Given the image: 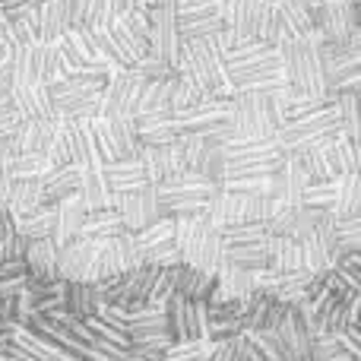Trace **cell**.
Here are the masks:
<instances>
[{
	"label": "cell",
	"instance_id": "6da1fadb",
	"mask_svg": "<svg viewBox=\"0 0 361 361\" xmlns=\"http://www.w3.org/2000/svg\"><path fill=\"white\" fill-rule=\"evenodd\" d=\"M175 73L184 82L197 86L203 95H222V99H231V86L225 82V67H222V61H219V51H216V42H212V38L180 42Z\"/></svg>",
	"mask_w": 361,
	"mask_h": 361
},
{
	"label": "cell",
	"instance_id": "7a4b0ae2",
	"mask_svg": "<svg viewBox=\"0 0 361 361\" xmlns=\"http://www.w3.org/2000/svg\"><path fill=\"white\" fill-rule=\"evenodd\" d=\"M320 44L324 35L311 29V35L295 38V42L282 44L279 61L282 73H286L288 86L298 89L305 95H326V76H324V61H320Z\"/></svg>",
	"mask_w": 361,
	"mask_h": 361
},
{
	"label": "cell",
	"instance_id": "3957f363",
	"mask_svg": "<svg viewBox=\"0 0 361 361\" xmlns=\"http://www.w3.org/2000/svg\"><path fill=\"white\" fill-rule=\"evenodd\" d=\"M225 159V178H269L282 169L286 152L279 149L276 137L257 140V137H231L222 146Z\"/></svg>",
	"mask_w": 361,
	"mask_h": 361
},
{
	"label": "cell",
	"instance_id": "277c9868",
	"mask_svg": "<svg viewBox=\"0 0 361 361\" xmlns=\"http://www.w3.org/2000/svg\"><path fill=\"white\" fill-rule=\"evenodd\" d=\"M175 222V244L180 250V263L203 273H216L222 267V241L219 231L209 225V219L200 216H178Z\"/></svg>",
	"mask_w": 361,
	"mask_h": 361
},
{
	"label": "cell",
	"instance_id": "5b68a950",
	"mask_svg": "<svg viewBox=\"0 0 361 361\" xmlns=\"http://www.w3.org/2000/svg\"><path fill=\"white\" fill-rule=\"evenodd\" d=\"M152 187H156L162 219L200 216V212H206V203L212 200V193L219 190V184H212L209 178L197 175V171H178V175L159 180Z\"/></svg>",
	"mask_w": 361,
	"mask_h": 361
},
{
	"label": "cell",
	"instance_id": "8992f818",
	"mask_svg": "<svg viewBox=\"0 0 361 361\" xmlns=\"http://www.w3.org/2000/svg\"><path fill=\"white\" fill-rule=\"evenodd\" d=\"M231 124L238 137L269 140L282 127V99H260V95H231Z\"/></svg>",
	"mask_w": 361,
	"mask_h": 361
},
{
	"label": "cell",
	"instance_id": "52a82bcc",
	"mask_svg": "<svg viewBox=\"0 0 361 361\" xmlns=\"http://www.w3.org/2000/svg\"><path fill=\"white\" fill-rule=\"evenodd\" d=\"M146 54L162 61L165 67L175 70L180 54V35L175 19V0L171 4L146 6Z\"/></svg>",
	"mask_w": 361,
	"mask_h": 361
},
{
	"label": "cell",
	"instance_id": "ba28073f",
	"mask_svg": "<svg viewBox=\"0 0 361 361\" xmlns=\"http://www.w3.org/2000/svg\"><path fill=\"white\" fill-rule=\"evenodd\" d=\"M133 244H137L140 263H152L159 269L180 267V250L175 244V222L171 219H159V222L146 225L140 231H130Z\"/></svg>",
	"mask_w": 361,
	"mask_h": 361
},
{
	"label": "cell",
	"instance_id": "9c48e42d",
	"mask_svg": "<svg viewBox=\"0 0 361 361\" xmlns=\"http://www.w3.org/2000/svg\"><path fill=\"white\" fill-rule=\"evenodd\" d=\"M175 19L180 42H197V38H212L225 29L216 4H197V0H175Z\"/></svg>",
	"mask_w": 361,
	"mask_h": 361
},
{
	"label": "cell",
	"instance_id": "30bf717a",
	"mask_svg": "<svg viewBox=\"0 0 361 361\" xmlns=\"http://www.w3.org/2000/svg\"><path fill=\"white\" fill-rule=\"evenodd\" d=\"M95 254H99V241H86V238H73L70 244L57 247V276L63 282H95Z\"/></svg>",
	"mask_w": 361,
	"mask_h": 361
},
{
	"label": "cell",
	"instance_id": "8fae6325",
	"mask_svg": "<svg viewBox=\"0 0 361 361\" xmlns=\"http://www.w3.org/2000/svg\"><path fill=\"white\" fill-rule=\"evenodd\" d=\"M140 89L143 82L130 80L124 70L108 76L105 89H102V111L99 118L111 121V118H137V102H140Z\"/></svg>",
	"mask_w": 361,
	"mask_h": 361
},
{
	"label": "cell",
	"instance_id": "7c38bea8",
	"mask_svg": "<svg viewBox=\"0 0 361 361\" xmlns=\"http://www.w3.org/2000/svg\"><path fill=\"white\" fill-rule=\"evenodd\" d=\"M114 209H118V216H121V222H124L127 231H140V228H146V225L162 219L159 200H156V187L152 184L140 187V190H133V193L114 197Z\"/></svg>",
	"mask_w": 361,
	"mask_h": 361
},
{
	"label": "cell",
	"instance_id": "4fadbf2b",
	"mask_svg": "<svg viewBox=\"0 0 361 361\" xmlns=\"http://www.w3.org/2000/svg\"><path fill=\"white\" fill-rule=\"evenodd\" d=\"M276 339H279V352H282V361H307L311 358V345H314V333L311 326L305 324L295 307H288L286 317L279 320L276 326Z\"/></svg>",
	"mask_w": 361,
	"mask_h": 361
},
{
	"label": "cell",
	"instance_id": "5bb4252c",
	"mask_svg": "<svg viewBox=\"0 0 361 361\" xmlns=\"http://www.w3.org/2000/svg\"><path fill=\"white\" fill-rule=\"evenodd\" d=\"M137 159L140 165H143L146 178H149V184H159V180L178 175V171H184V156H180V143L169 146H140L137 149Z\"/></svg>",
	"mask_w": 361,
	"mask_h": 361
},
{
	"label": "cell",
	"instance_id": "9a60e30c",
	"mask_svg": "<svg viewBox=\"0 0 361 361\" xmlns=\"http://www.w3.org/2000/svg\"><path fill=\"white\" fill-rule=\"evenodd\" d=\"M57 118L54 121H23L16 130V137L6 143V152L13 156H44L54 140Z\"/></svg>",
	"mask_w": 361,
	"mask_h": 361
},
{
	"label": "cell",
	"instance_id": "2e32d148",
	"mask_svg": "<svg viewBox=\"0 0 361 361\" xmlns=\"http://www.w3.org/2000/svg\"><path fill=\"white\" fill-rule=\"evenodd\" d=\"M137 140L140 146H169L180 140L178 133V118L175 111H149V114H137Z\"/></svg>",
	"mask_w": 361,
	"mask_h": 361
},
{
	"label": "cell",
	"instance_id": "e0dca14e",
	"mask_svg": "<svg viewBox=\"0 0 361 361\" xmlns=\"http://www.w3.org/2000/svg\"><path fill=\"white\" fill-rule=\"evenodd\" d=\"M102 175H105V184H108V190H111V197L133 193V190L149 184L140 159H111V162L102 165Z\"/></svg>",
	"mask_w": 361,
	"mask_h": 361
},
{
	"label": "cell",
	"instance_id": "ac0fdd59",
	"mask_svg": "<svg viewBox=\"0 0 361 361\" xmlns=\"http://www.w3.org/2000/svg\"><path fill=\"white\" fill-rule=\"evenodd\" d=\"M38 16V44H51L70 29V4L67 0H44L35 6Z\"/></svg>",
	"mask_w": 361,
	"mask_h": 361
},
{
	"label": "cell",
	"instance_id": "d6986e66",
	"mask_svg": "<svg viewBox=\"0 0 361 361\" xmlns=\"http://www.w3.org/2000/svg\"><path fill=\"white\" fill-rule=\"evenodd\" d=\"M124 222H121L118 209L114 206H105V209H86L82 216V225L76 231V238H86V241H108V238L124 235Z\"/></svg>",
	"mask_w": 361,
	"mask_h": 361
},
{
	"label": "cell",
	"instance_id": "ffe728a7",
	"mask_svg": "<svg viewBox=\"0 0 361 361\" xmlns=\"http://www.w3.org/2000/svg\"><path fill=\"white\" fill-rule=\"evenodd\" d=\"M80 200L86 209H105L114 206V197L102 175V162H86L80 165Z\"/></svg>",
	"mask_w": 361,
	"mask_h": 361
},
{
	"label": "cell",
	"instance_id": "44dd1931",
	"mask_svg": "<svg viewBox=\"0 0 361 361\" xmlns=\"http://www.w3.org/2000/svg\"><path fill=\"white\" fill-rule=\"evenodd\" d=\"M23 260H25V269H29V279H44V282L61 279L57 276V244L51 238L29 241Z\"/></svg>",
	"mask_w": 361,
	"mask_h": 361
},
{
	"label": "cell",
	"instance_id": "7402d4cb",
	"mask_svg": "<svg viewBox=\"0 0 361 361\" xmlns=\"http://www.w3.org/2000/svg\"><path fill=\"white\" fill-rule=\"evenodd\" d=\"M38 184H42L44 203H57V200L73 197V193H80V165L70 162V165H61V169H51Z\"/></svg>",
	"mask_w": 361,
	"mask_h": 361
},
{
	"label": "cell",
	"instance_id": "603a6c76",
	"mask_svg": "<svg viewBox=\"0 0 361 361\" xmlns=\"http://www.w3.org/2000/svg\"><path fill=\"white\" fill-rule=\"evenodd\" d=\"M54 209H57V222H54V238H51V241H54L57 247H63V244H70L76 238V231H80L86 206H82L80 193H73V197H67V200H57Z\"/></svg>",
	"mask_w": 361,
	"mask_h": 361
},
{
	"label": "cell",
	"instance_id": "cb8c5ba5",
	"mask_svg": "<svg viewBox=\"0 0 361 361\" xmlns=\"http://www.w3.org/2000/svg\"><path fill=\"white\" fill-rule=\"evenodd\" d=\"M212 286H216V273H203L193 267H175V295L184 301H209Z\"/></svg>",
	"mask_w": 361,
	"mask_h": 361
},
{
	"label": "cell",
	"instance_id": "d4e9b609",
	"mask_svg": "<svg viewBox=\"0 0 361 361\" xmlns=\"http://www.w3.org/2000/svg\"><path fill=\"white\" fill-rule=\"evenodd\" d=\"M54 222H57V209H54V203H42L38 209H32L29 216L13 219V225H16V235L29 238V241L54 238Z\"/></svg>",
	"mask_w": 361,
	"mask_h": 361
},
{
	"label": "cell",
	"instance_id": "484cf974",
	"mask_svg": "<svg viewBox=\"0 0 361 361\" xmlns=\"http://www.w3.org/2000/svg\"><path fill=\"white\" fill-rule=\"evenodd\" d=\"M102 121H105V118H102ZM105 130H108V143H111L114 159H137L140 140H137V124H133V118H111V121H105Z\"/></svg>",
	"mask_w": 361,
	"mask_h": 361
},
{
	"label": "cell",
	"instance_id": "4316f807",
	"mask_svg": "<svg viewBox=\"0 0 361 361\" xmlns=\"http://www.w3.org/2000/svg\"><path fill=\"white\" fill-rule=\"evenodd\" d=\"M0 169L10 175V180H42L54 165L44 156H13V152H6L0 159Z\"/></svg>",
	"mask_w": 361,
	"mask_h": 361
},
{
	"label": "cell",
	"instance_id": "83f0119b",
	"mask_svg": "<svg viewBox=\"0 0 361 361\" xmlns=\"http://www.w3.org/2000/svg\"><path fill=\"white\" fill-rule=\"evenodd\" d=\"M63 311H67L70 320H80V324L92 320L95 317L92 286H86V282H67V288H63Z\"/></svg>",
	"mask_w": 361,
	"mask_h": 361
},
{
	"label": "cell",
	"instance_id": "f1b7e54d",
	"mask_svg": "<svg viewBox=\"0 0 361 361\" xmlns=\"http://www.w3.org/2000/svg\"><path fill=\"white\" fill-rule=\"evenodd\" d=\"M44 200H42V184L38 180H13L10 187V197H6V212L13 219L19 216H29L32 209H38Z\"/></svg>",
	"mask_w": 361,
	"mask_h": 361
},
{
	"label": "cell",
	"instance_id": "f546056e",
	"mask_svg": "<svg viewBox=\"0 0 361 361\" xmlns=\"http://www.w3.org/2000/svg\"><path fill=\"white\" fill-rule=\"evenodd\" d=\"M263 6H267V0H235L228 29L235 32V35L257 38V29H260V19H263Z\"/></svg>",
	"mask_w": 361,
	"mask_h": 361
},
{
	"label": "cell",
	"instance_id": "4dcf8cb0",
	"mask_svg": "<svg viewBox=\"0 0 361 361\" xmlns=\"http://www.w3.org/2000/svg\"><path fill=\"white\" fill-rule=\"evenodd\" d=\"M301 206L317 212H336L339 206V178L336 180H311L301 193Z\"/></svg>",
	"mask_w": 361,
	"mask_h": 361
},
{
	"label": "cell",
	"instance_id": "1f68e13d",
	"mask_svg": "<svg viewBox=\"0 0 361 361\" xmlns=\"http://www.w3.org/2000/svg\"><path fill=\"white\" fill-rule=\"evenodd\" d=\"M171 80H156V82H143L140 89V102H137V114H149V111H171Z\"/></svg>",
	"mask_w": 361,
	"mask_h": 361
},
{
	"label": "cell",
	"instance_id": "d6a6232c",
	"mask_svg": "<svg viewBox=\"0 0 361 361\" xmlns=\"http://www.w3.org/2000/svg\"><path fill=\"white\" fill-rule=\"evenodd\" d=\"M267 238H269L267 222H238V225H225V228H219V241H222V247L254 244V241H267Z\"/></svg>",
	"mask_w": 361,
	"mask_h": 361
},
{
	"label": "cell",
	"instance_id": "836d02e7",
	"mask_svg": "<svg viewBox=\"0 0 361 361\" xmlns=\"http://www.w3.org/2000/svg\"><path fill=\"white\" fill-rule=\"evenodd\" d=\"M67 76V67H63L61 61V51H57V44H38V82H42L44 89L54 86L57 80H63Z\"/></svg>",
	"mask_w": 361,
	"mask_h": 361
},
{
	"label": "cell",
	"instance_id": "e575fe53",
	"mask_svg": "<svg viewBox=\"0 0 361 361\" xmlns=\"http://www.w3.org/2000/svg\"><path fill=\"white\" fill-rule=\"evenodd\" d=\"M361 212V178L355 175H343L339 178V206L333 216H355Z\"/></svg>",
	"mask_w": 361,
	"mask_h": 361
},
{
	"label": "cell",
	"instance_id": "d590c367",
	"mask_svg": "<svg viewBox=\"0 0 361 361\" xmlns=\"http://www.w3.org/2000/svg\"><path fill=\"white\" fill-rule=\"evenodd\" d=\"M247 358V336L238 333V336L225 339V343H212L206 361H244Z\"/></svg>",
	"mask_w": 361,
	"mask_h": 361
},
{
	"label": "cell",
	"instance_id": "8d00e7d4",
	"mask_svg": "<svg viewBox=\"0 0 361 361\" xmlns=\"http://www.w3.org/2000/svg\"><path fill=\"white\" fill-rule=\"evenodd\" d=\"M244 336L250 339V345H254L257 352H260L267 361H282V352H279V339H276L273 330H250L244 333Z\"/></svg>",
	"mask_w": 361,
	"mask_h": 361
},
{
	"label": "cell",
	"instance_id": "74e56055",
	"mask_svg": "<svg viewBox=\"0 0 361 361\" xmlns=\"http://www.w3.org/2000/svg\"><path fill=\"white\" fill-rule=\"evenodd\" d=\"M10 187H13L10 175H6V171L0 169V206H6V197H10Z\"/></svg>",
	"mask_w": 361,
	"mask_h": 361
},
{
	"label": "cell",
	"instance_id": "f35d334b",
	"mask_svg": "<svg viewBox=\"0 0 361 361\" xmlns=\"http://www.w3.org/2000/svg\"><path fill=\"white\" fill-rule=\"evenodd\" d=\"M143 6H156V4H171V0H140Z\"/></svg>",
	"mask_w": 361,
	"mask_h": 361
},
{
	"label": "cell",
	"instance_id": "ab89813d",
	"mask_svg": "<svg viewBox=\"0 0 361 361\" xmlns=\"http://www.w3.org/2000/svg\"><path fill=\"white\" fill-rule=\"evenodd\" d=\"M6 156V143H0V159H4Z\"/></svg>",
	"mask_w": 361,
	"mask_h": 361
},
{
	"label": "cell",
	"instance_id": "60d3db41",
	"mask_svg": "<svg viewBox=\"0 0 361 361\" xmlns=\"http://www.w3.org/2000/svg\"><path fill=\"white\" fill-rule=\"evenodd\" d=\"M307 361H311V358H307Z\"/></svg>",
	"mask_w": 361,
	"mask_h": 361
}]
</instances>
